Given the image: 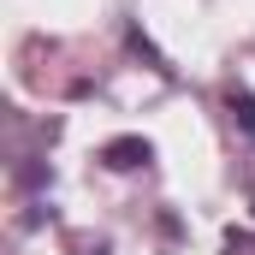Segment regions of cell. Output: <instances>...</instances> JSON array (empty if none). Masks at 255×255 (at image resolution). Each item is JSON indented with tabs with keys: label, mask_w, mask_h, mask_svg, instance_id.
Returning <instances> with one entry per match:
<instances>
[{
	"label": "cell",
	"mask_w": 255,
	"mask_h": 255,
	"mask_svg": "<svg viewBox=\"0 0 255 255\" xmlns=\"http://www.w3.org/2000/svg\"><path fill=\"white\" fill-rule=\"evenodd\" d=\"M226 107H232V125L244 136H255V95L250 89H226Z\"/></svg>",
	"instance_id": "obj_2"
},
{
	"label": "cell",
	"mask_w": 255,
	"mask_h": 255,
	"mask_svg": "<svg viewBox=\"0 0 255 255\" xmlns=\"http://www.w3.org/2000/svg\"><path fill=\"white\" fill-rule=\"evenodd\" d=\"M148 142L142 136H113L107 148H101V166H113V172H136V166H148Z\"/></svg>",
	"instance_id": "obj_1"
}]
</instances>
